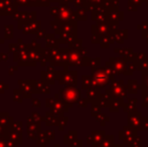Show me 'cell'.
Wrapping results in <instances>:
<instances>
[{"instance_id": "1", "label": "cell", "mask_w": 148, "mask_h": 147, "mask_svg": "<svg viewBox=\"0 0 148 147\" xmlns=\"http://www.w3.org/2000/svg\"><path fill=\"white\" fill-rule=\"evenodd\" d=\"M15 1L17 2L18 4H22V5H25V4H27L28 0H15Z\"/></svg>"}]
</instances>
